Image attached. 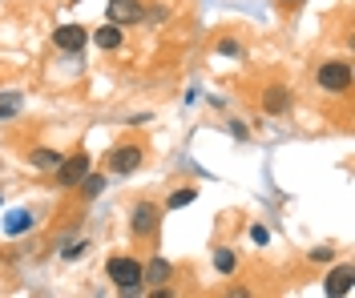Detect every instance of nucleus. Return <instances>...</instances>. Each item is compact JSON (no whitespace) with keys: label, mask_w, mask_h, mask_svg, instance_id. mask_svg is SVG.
<instances>
[{"label":"nucleus","mask_w":355,"mask_h":298,"mask_svg":"<svg viewBox=\"0 0 355 298\" xmlns=\"http://www.w3.org/2000/svg\"><path fill=\"white\" fill-rule=\"evenodd\" d=\"M105 274L117 286V295H141L146 290L141 286V262L133 254H113L110 262H105Z\"/></svg>","instance_id":"1"},{"label":"nucleus","mask_w":355,"mask_h":298,"mask_svg":"<svg viewBox=\"0 0 355 298\" xmlns=\"http://www.w3.org/2000/svg\"><path fill=\"white\" fill-rule=\"evenodd\" d=\"M315 85L323 93H331V97H343L352 89V65L347 61H323L319 73H315Z\"/></svg>","instance_id":"2"},{"label":"nucleus","mask_w":355,"mask_h":298,"mask_svg":"<svg viewBox=\"0 0 355 298\" xmlns=\"http://www.w3.org/2000/svg\"><path fill=\"white\" fill-rule=\"evenodd\" d=\"M157 226H162V206L157 202H137L130 214V234L137 242H146V238H154Z\"/></svg>","instance_id":"3"},{"label":"nucleus","mask_w":355,"mask_h":298,"mask_svg":"<svg viewBox=\"0 0 355 298\" xmlns=\"http://www.w3.org/2000/svg\"><path fill=\"white\" fill-rule=\"evenodd\" d=\"M141 161H146V149H141V145H117V149L110 153V161H105V165H110L113 174L130 178L133 169H141Z\"/></svg>","instance_id":"4"},{"label":"nucleus","mask_w":355,"mask_h":298,"mask_svg":"<svg viewBox=\"0 0 355 298\" xmlns=\"http://www.w3.org/2000/svg\"><path fill=\"white\" fill-rule=\"evenodd\" d=\"M105 17H110V24L125 28V24H141L146 8H141V0H110L105 4Z\"/></svg>","instance_id":"5"},{"label":"nucleus","mask_w":355,"mask_h":298,"mask_svg":"<svg viewBox=\"0 0 355 298\" xmlns=\"http://www.w3.org/2000/svg\"><path fill=\"white\" fill-rule=\"evenodd\" d=\"M174 278V266L166 262V258H150L146 266H141V286L146 290H170L166 282Z\"/></svg>","instance_id":"6"},{"label":"nucleus","mask_w":355,"mask_h":298,"mask_svg":"<svg viewBox=\"0 0 355 298\" xmlns=\"http://www.w3.org/2000/svg\"><path fill=\"white\" fill-rule=\"evenodd\" d=\"M85 28H81V24H57V28H53V45L61 48V53H73V57H77V53H81V48H85Z\"/></svg>","instance_id":"7"},{"label":"nucleus","mask_w":355,"mask_h":298,"mask_svg":"<svg viewBox=\"0 0 355 298\" xmlns=\"http://www.w3.org/2000/svg\"><path fill=\"white\" fill-rule=\"evenodd\" d=\"M89 174V153H73V158H61V165H57V185H77L81 178Z\"/></svg>","instance_id":"8"},{"label":"nucleus","mask_w":355,"mask_h":298,"mask_svg":"<svg viewBox=\"0 0 355 298\" xmlns=\"http://www.w3.org/2000/svg\"><path fill=\"white\" fill-rule=\"evenodd\" d=\"M352 282H355V270L343 262V266H335L331 274H327V282H323V290L331 298H343V295H352Z\"/></svg>","instance_id":"9"},{"label":"nucleus","mask_w":355,"mask_h":298,"mask_svg":"<svg viewBox=\"0 0 355 298\" xmlns=\"http://www.w3.org/2000/svg\"><path fill=\"white\" fill-rule=\"evenodd\" d=\"M263 113H270V117L291 113V89L287 85H270V89L263 93Z\"/></svg>","instance_id":"10"},{"label":"nucleus","mask_w":355,"mask_h":298,"mask_svg":"<svg viewBox=\"0 0 355 298\" xmlns=\"http://www.w3.org/2000/svg\"><path fill=\"white\" fill-rule=\"evenodd\" d=\"M93 45L105 48V53H117V48L125 45V32H121L117 24H101V28L93 32Z\"/></svg>","instance_id":"11"},{"label":"nucleus","mask_w":355,"mask_h":298,"mask_svg":"<svg viewBox=\"0 0 355 298\" xmlns=\"http://www.w3.org/2000/svg\"><path fill=\"white\" fill-rule=\"evenodd\" d=\"M214 270L218 274H234L239 270V254L230 250V246H214Z\"/></svg>","instance_id":"12"},{"label":"nucleus","mask_w":355,"mask_h":298,"mask_svg":"<svg viewBox=\"0 0 355 298\" xmlns=\"http://www.w3.org/2000/svg\"><path fill=\"white\" fill-rule=\"evenodd\" d=\"M21 109H24V97H21V93H0V121H12Z\"/></svg>","instance_id":"13"},{"label":"nucleus","mask_w":355,"mask_h":298,"mask_svg":"<svg viewBox=\"0 0 355 298\" xmlns=\"http://www.w3.org/2000/svg\"><path fill=\"white\" fill-rule=\"evenodd\" d=\"M33 226H37V218H33L28 209H17V214L4 222V234H24V230H33Z\"/></svg>","instance_id":"14"},{"label":"nucleus","mask_w":355,"mask_h":298,"mask_svg":"<svg viewBox=\"0 0 355 298\" xmlns=\"http://www.w3.org/2000/svg\"><path fill=\"white\" fill-rule=\"evenodd\" d=\"M194 198H198V185H182V189H174L166 198V209H182V206H190Z\"/></svg>","instance_id":"15"},{"label":"nucleus","mask_w":355,"mask_h":298,"mask_svg":"<svg viewBox=\"0 0 355 298\" xmlns=\"http://www.w3.org/2000/svg\"><path fill=\"white\" fill-rule=\"evenodd\" d=\"M28 161H33L37 169H57V165H61V153H57V149H33Z\"/></svg>","instance_id":"16"},{"label":"nucleus","mask_w":355,"mask_h":298,"mask_svg":"<svg viewBox=\"0 0 355 298\" xmlns=\"http://www.w3.org/2000/svg\"><path fill=\"white\" fill-rule=\"evenodd\" d=\"M81 198H89V202H93V198H97V194H101V189H105V178H101V174H93V169H89L85 178H81Z\"/></svg>","instance_id":"17"},{"label":"nucleus","mask_w":355,"mask_h":298,"mask_svg":"<svg viewBox=\"0 0 355 298\" xmlns=\"http://www.w3.org/2000/svg\"><path fill=\"white\" fill-rule=\"evenodd\" d=\"M218 57H230V61H234V57H243V45H239L234 37H222L218 41Z\"/></svg>","instance_id":"18"},{"label":"nucleus","mask_w":355,"mask_h":298,"mask_svg":"<svg viewBox=\"0 0 355 298\" xmlns=\"http://www.w3.org/2000/svg\"><path fill=\"white\" fill-rule=\"evenodd\" d=\"M307 258H311V262H335V250H331V246H315Z\"/></svg>","instance_id":"19"},{"label":"nucleus","mask_w":355,"mask_h":298,"mask_svg":"<svg viewBox=\"0 0 355 298\" xmlns=\"http://www.w3.org/2000/svg\"><path fill=\"white\" fill-rule=\"evenodd\" d=\"M250 238H254L259 246H266V242H270V230L266 226H250Z\"/></svg>","instance_id":"20"},{"label":"nucleus","mask_w":355,"mask_h":298,"mask_svg":"<svg viewBox=\"0 0 355 298\" xmlns=\"http://www.w3.org/2000/svg\"><path fill=\"white\" fill-rule=\"evenodd\" d=\"M283 4H303V0H283Z\"/></svg>","instance_id":"21"}]
</instances>
